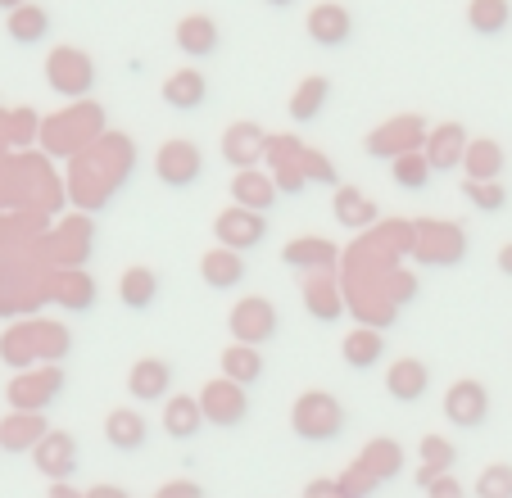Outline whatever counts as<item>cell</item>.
I'll list each match as a JSON object with an SVG mask.
<instances>
[{"instance_id": "cell-29", "label": "cell", "mask_w": 512, "mask_h": 498, "mask_svg": "<svg viewBox=\"0 0 512 498\" xmlns=\"http://www.w3.org/2000/svg\"><path fill=\"white\" fill-rule=\"evenodd\" d=\"M304 308H309L318 322H340V317H345V295H340V286L327 272H313V277L304 281Z\"/></svg>"}, {"instance_id": "cell-27", "label": "cell", "mask_w": 512, "mask_h": 498, "mask_svg": "<svg viewBox=\"0 0 512 498\" xmlns=\"http://www.w3.org/2000/svg\"><path fill=\"white\" fill-rule=\"evenodd\" d=\"M331 213H336V222L340 227H349V231H368V227H377V218H381V209L358 191V186H336Z\"/></svg>"}, {"instance_id": "cell-12", "label": "cell", "mask_w": 512, "mask_h": 498, "mask_svg": "<svg viewBox=\"0 0 512 498\" xmlns=\"http://www.w3.org/2000/svg\"><path fill=\"white\" fill-rule=\"evenodd\" d=\"M173 363L168 358H136L127 372V394L136 403H168L173 399Z\"/></svg>"}, {"instance_id": "cell-20", "label": "cell", "mask_w": 512, "mask_h": 498, "mask_svg": "<svg viewBox=\"0 0 512 498\" xmlns=\"http://www.w3.org/2000/svg\"><path fill=\"white\" fill-rule=\"evenodd\" d=\"M50 435L46 412H10L0 422V453H32Z\"/></svg>"}, {"instance_id": "cell-46", "label": "cell", "mask_w": 512, "mask_h": 498, "mask_svg": "<svg viewBox=\"0 0 512 498\" xmlns=\"http://www.w3.org/2000/svg\"><path fill=\"white\" fill-rule=\"evenodd\" d=\"M499 272H503V277H512V245L499 249Z\"/></svg>"}, {"instance_id": "cell-48", "label": "cell", "mask_w": 512, "mask_h": 498, "mask_svg": "<svg viewBox=\"0 0 512 498\" xmlns=\"http://www.w3.org/2000/svg\"><path fill=\"white\" fill-rule=\"evenodd\" d=\"M23 5H28V0H0V10H5V14H14V10H23Z\"/></svg>"}, {"instance_id": "cell-49", "label": "cell", "mask_w": 512, "mask_h": 498, "mask_svg": "<svg viewBox=\"0 0 512 498\" xmlns=\"http://www.w3.org/2000/svg\"><path fill=\"white\" fill-rule=\"evenodd\" d=\"M263 5H272V10H290L295 0H263Z\"/></svg>"}, {"instance_id": "cell-21", "label": "cell", "mask_w": 512, "mask_h": 498, "mask_svg": "<svg viewBox=\"0 0 512 498\" xmlns=\"http://www.w3.org/2000/svg\"><path fill=\"white\" fill-rule=\"evenodd\" d=\"M277 200H281L277 182H272L268 173H259V168H245V173L232 177V204H241V209L263 213V218H268V213L277 209Z\"/></svg>"}, {"instance_id": "cell-17", "label": "cell", "mask_w": 512, "mask_h": 498, "mask_svg": "<svg viewBox=\"0 0 512 498\" xmlns=\"http://www.w3.org/2000/svg\"><path fill=\"white\" fill-rule=\"evenodd\" d=\"M105 440L118 453H141L150 444V422L141 408H109L105 417Z\"/></svg>"}, {"instance_id": "cell-22", "label": "cell", "mask_w": 512, "mask_h": 498, "mask_svg": "<svg viewBox=\"0 0 512 498\" xmlns=\"http://www.w3.org/2000/svg\"><path fill=\"white\" fill-rule=\"evenodd\" d=\"M340 358H345L349 372H372V367L386 358V336H381V326H354V331L340 340Z\"/></svg>"}, {"instance_id": "cell-11", "label": "cell", "mask_w": 512, "mask_h": 498, "mask_svg": "<svg viewBox=\"0 0 512 498\" xmlns=\"http://www.w3.org/2000/svg\"><path fill=\"white\" fill-rule=\"evenodd\" d=\"M304 32H309V41L322 50H345L349 37H354V14H349L345 5H336V0H322V5L309 10Z\"/></svg>"}, {"instance_id": "cell-8", "label": "cell", "mask_w": 512, "mask_h": 498, "mask_svg": "<svg viewBox=\"0 0 512 498\" xmlns=\"http://www.w3.org/2000/svg\"><path fill=\"white\" fill-rule=\"evenodd\" d=\"M200 408H204V422L209 426L232 431V426H241L245 417H250V390L227 381V376H218V381H209L200 390Z\"/></svg>"}, {"instance_id": "cell-38", "label": "cell", "mask_w": 512, "mask_h": 498, "mask_svg": "<svg viewBox=\"0 0 512 498\" xmlns=\"http://www.w3.org/2000/svg\"><path fill=\"white\" fill-rule=\"evenodd\" d=\"M463 195H467V204L481 209V213L508 209V186L503 182H463Z\"/></svg>"}, {"instance_id": "cell-24", "label": "cell", "mask_w": 512, "mask_h": 498, "mask_svg": "<svg viewBox=\"0 0 512 498\" xmlns=\"http://www.w3.org/2000/svg\"><path fill=\"white\" fill-rule=\"evenodd\" d=\"M177 50L191 59H209L218 55V46H223V32H218V23L209 19V14H186L182 23H177Z\"/></svg>"}, {"instance_id": "cell-44", "label": "cell", "mask_w": 512, "mask_h": 498, "mask_svg": "<svg viewBox=\"0 0 512 498\" xmlns=\"http://www.w3.org/2000/svg\"><path fill=\"white\" fill-rule=\"evenodd\" d=\"M46 498H87V494H78V489L68 485V480H55V485H50V494Z\"/></svg>"}, {"instance_id": "cell-15", "label": "cell", "mask_w": 512, "mask_h": 498, "mask_svg": "<svg viewBox=\"0 0 512 498\" xmlns=\"http://www.w3.org/2000/svg\"><path fill=\"white\" fill-rule=\"evenodd\" d=\"M467 132L458 123H440V127H431L426 132V145H422V154L431 159V168L435 173H454V168H463V154H467Z\"/></svg>"}, {"instance_id": "cell-30", "label": "cell", "mask_w": 512, "mask_h": 498, "mask_svg": "<svg viewBox=\"0 0 512 498\" xmlns=\"http://www.w3.org/2000/svg\"><path fill=\"white\" fill-rule=\"evenodd\" d=\"M218 376H227V381H236V385L250 390V385L263 381V354L250 349V345H227L223 358H218Z\"/></svg>"}, {"instance_id": "cell-10", "label": "cell", "mask_w": 512, "mask_h": 498, "mask_svg": "<svg viewBox=\"0 0 512 498\" xmlns=\"http://www.w3.org/2000/svg\"><path fill=\"white\" fill-rule=\"evenodd\" d=\"M64 394V372L59 367H41V372H19L10 381L14 412H46L50 403Z\"/></svg>"}, {"instance_id": "cell-7", "label": "cell", "mask_w": 512, "mask_h": 498, "mask_svg": "<svg viewBox=\"0 0 512 498\" xmlns=\"http://www.w3.org/2000/svg\"><path fill=\"white\" fill-rule=\"evenodd\" d=\"M426 132H431V127H426L417 114L390 118V123H381L377 132L368 136V154H372V159L395 163V159H404V154H417V150H422V145H426Z\"/></svg>"}, {"instance_id": "cell-41", "label": "cell", "mask_w": 512, "mask_h": 498, "mask_svg": "<svg viewBox=\"0 0 512 498\" xmlns=\"http://www.w3.org/2000/svg\"><path fill=\"white\" fill-rule=\"evenodd\" d=\"M300 168H304V177H309V186L318 182V186H336L340 177H336V163L327 159V154H318V150H309L304 145V154H300Z\"/></svg>"}, {"instance_id": "cell-19", "label": "cell", "mask_w": 512, "mask_h": 498, "mask_svg": "<svg viewBox=\"0 0 512 498\" xmlns=\"http://www.w3.org/2000/svg\"><path fill=\"white\" fill-rule=\"evenodd\" d=\"M159 96H164V105L177 109V114H195V109H204V100H209V82H204L200 68H177V73H168Z\"/></svg>"}, {"instance_id": "cell-3", "label": "cell", "mask_w": 512, "mask_h": 498, "mask_svg": "<svg viewBox=\"0 0 512 498\" xmlns=\"http://www.w3.org/2000/svg\"><path fill=\"white\" fill-rule=\"evenodd\" d=\"M46 82L55 96L64 100H82L96 91V59L78 46H55L46 59Z\"/></svg>"}, {"instance_id": "cell-39", "label": "cell", "mask_w": 512, "mask_h": 498, "mask_svg": "<svg viewBox=\"0 0 512 498\" xmlns=\"http://www.w3.org/2000/svg\"><path fill=\"white\" fill-rule=\"evenodd\" d=\"M476 498H512V467L508 462H490L481 471V480L472 485Z\"/></svg>"}, {"instance_id": "cell-14", "label": "cell", "mask_w": 512, "mask_h": 498, "mask_svg": "<svg viewBox=\"0 0 512 498\" xmlns=\"http://www.w3.org/2000/svg\"><path fill=\"white\" fill-rule=\"evenodd\" d=\"M32 462H37V471L55 485V480H68L73 471H78V440L68 431H50L46 440L32 449Z\"/></svg>"}, {"instance_id": "cell-37", "label": "cell", "mask_w": 512, "mask_h": 498, "mask_svg": "<svg viewBox=\"0 0 512 498\" xmlns=\"http://www.w3.org/2000/svg\"><path fill=\"white\" fill-rule=\"evenodd\" d=\"M55 304H64V308H91L96 304V281L87 277V272H64V277L55 281Z\"/></svg>"}, {"instance_id": "cell-13", "label": "cell", "mask_w": 512, "mask_h": 498, "mask_svg": "<svg viewBox=\"0 0 512 498\" xmlns=\"http://www.w3.org/2000/svg\"><path fill=\"white\" fill-rule=\"evenodd\" d=\"M268 141H272V136L263 132L259 123H232L223 132V159L232 163L236 173H245V168H259V159L268 154Z\"/></svg>"}, {"instance_id": "cell-16", "label": "cell", "mask_w": 512, "mask_h": 498, "mask_svg": "<svg viewBox=\"0 0 512 498\" xmlns=\"http://www.w3.org/2000/svg\"><path fill=\"white\" fill-rule=\"evenodd\" d=\"M336 259H340V249L322 236H300V240H286V245H281V263L295 272H309V277L313 272H331Z\"/></svg>"}, {"instance_id": "cell-45", "label": "cell", "mask_w": 512, "mask_h": 498, "mask_svg": "<svg viewBox=\"0 0 512 498\" xmlns=\"http://www.w3.org/2000/svg\"><path fill=\"white\" fill-rule=\"evenodd\" d=\"M159 498H200V489H195V485H168Z\"/></svg>"}, {"instance_id": "cell-36", "label": "cell", "mask_w": 512, "mask_h": 498, "mask_svg": "<svg viewBox=\"0 0 512 498\" xmlns=\"http://www.w3.org/2000/svg\"><path fill=\"white\" fill-rule=\"evenodd\" d=\"M390 177H395V186H399V191H408V195H422L426 186H431L435 168H431V159H426V154L417 150V154H404V159H395V163H390Z\"/></svg>"}, {"instance_id": "cell-32", "label": "cell", "mask_w": 512, "mask_h": 498, "mask_svg": "<svg viewBox=\"0 0 512 498\" xmlns=\"http://www.w3.org/2000/svg\"><path fill=\"white\" fill-rule=\"evenodd\" d=\"M458 462V449L445 440V435H426L422 440V467H417V485L431 489L440 476H449Z\"/></svg>"}, {"instance_id": "cell-1", "label": "cell", "mask_w": 512, "mask_h": 498, "mask_svg": "<svg viewBox=\"0 0 512 498\" xmlns=\"http://www.w3.org/2000/svg\"><path fill=\"white\" fill-rule=\"evenodd\" d=\"M345 426L349 417L331 390H304L295 399V408H290V431L300 435L304 444H331L345 435Z\"/></svg>"}, {"instance_id": "cell-42", "label": "cell", "mask_w": 512, "mask_h": 498, "mask_svg": "<svg viewBox=\"0 0 512 498\" xmlns=\"http://www.w3.org/2000/svg\"><path fill=\"white\" fill-rule=\"evenodd\" d=\"M426 498H472V494H467V489L458 485L454 476H440L431 489H426Z\"/></svg>"}, {"instance_id": "cell-25", "label": "cell", "mask_w": 512, "mask_h": 498, "mask_svg": "<svg viewBox=\"0 0 512 498\" xmlns=\"http://www.w3.org/2000/svg\"><path fill=\"white\" fill-rule=\"evenodd\" d=\"M204 408H200V394H173L164 403V435L168 440H195L204 431Z\"/></svg>"}, {"instance_id": "cell-35", "label": "cell", "mask_w": 512, "mask_h": 498, "mask_svg": "<svg viewBox=\"0 0 512 498\" xmlns=\"http://www.w3.org/2000/svg\"><path fill=\"white\" fill-rule=\"evenodd\" d=\"M358 467H363L381 485V480L399 476V467H404V453H399L395 440H372L368 449H363V458H358Z\"/></svg>"}, {"instance_id": "cell-43", "label": "cell", "mask_w": 512, "mask_h": 498, "mask_svg": "<svg viewBox=\"0 0 512 498\" xmlns=\"http://www.w3.org/2000/svg\"><path fill=\"white\" fill-rule=\"evenodd\" d=\"M300 498H345V489H340V480H309Z\"/></svg>"}, {"instance_id": "cell-6", "label": "cell", "mask_w": 512, "mask_h": 498, "mask_svg": "<svg viewBox=\"0 0 512 498\" xmlns=\"http://www.w3.org/2000/svg\"><path fill=\"white\" fill-rule=\"evenodd\" d=\"M440 412H445V422L458 426V431H481L490 422V390H485V381H472V376L454 381L445 390Z\"/></svg>"}, {"instance_id": "cell-9", "label": "cell", "mask_w": 512, "mask_h": 498, "mask_svg": "<svg viewBox=\"0 0 512 498\" xmlns=\"http://www.w3.org/2000/svg\"><path fill=\"white\" fill-rule=\"evenodd\" d=\"M213 240H218L223 249H236V254H250L254 245L268 240V218L241 209V204H232V209H223L218 218H213Z\"/></svg>"}, {"instance_id": "cell-26", "label": "cell", "mask_w": 512, "mask_h": 498, "mask_svg": "<svg viewBox=\"0 0 512 498\" xmlns=\"http://www.w3.org/2000/svg\"><path fill=\"white\" fill-rule=\"evenodd\" d=\"M503 163H508L503 145L494 141V136H476V141L467 145V154H463V173H467V182H499Z\"/></svg>"}, {"instance_id": "cell-47", "label": "cell", "mask_w": 512, "mask_h": 498, "mask_svg": "<svg viewBox=\"0 0 512 498\" xmlns=\"http://www.w3.org/2000/svg\"><path fill=\"white\" fill-rule=\"evenodd\" d=\"M87 498H127V494H123V489H91Z\"/></svg>"}, {"instance_id": "cell-31", "label": "cell", "mask_w": 512, "mask_h": 498, "mask_svg": "<svg viewBox=\"0 0 512 498\" xmlns=\"http://www.w3.org/2000/svg\"><path fill=\"white\" fill-rule=\"evenodd\" d=\"M5 32H10L14 46H41V41L50 37V14L41 10V5H23V10L5 14Z\"/></svg>"}, {"instance_id": "cell-18", "label": "cell", "mask_w": 512, "mask_h": 498, "mask_svg": "<svg viewBox=\"0 0 512 498\" xmlns=\"http://www.w3.org/2000/svg\"><path fill=\"white\" fill-rule=\"evenodd\" d=\"M431 390V367L422 358H395L386 372V394L395 403H422Z\"/></svg>"}, {"instance_id": "cell-4", "label": "cell", "mask_w": 512, "mask_h": 498, "mask_svg": "<svg viewBox=\"0 0 512 498\" xmlns=\"http://www.w3.org/2000/svg\"><path fill=\"white\" fill-rule=\"evenodd\" d=\"M413 254L422 263H431V268H458L467 254V236L458 222H417Z\"/></svg>"}, {"instance_id": "cell-23", "label": "cell", "mask_w": 512, "mask_h": 498, "mask_svg": "<svg viewBox=\"0 0 512 498\" xmlns=\"http://www.w3.org/2000/svg\"><path fill=\"white\" fill-rule=\"evenodd\" d=\"M245 272H250L245 254H236V249H223V245H213L209 254L200 259V281L209 290H236L245 281Z\"/></svg>"}, {"instance_id": "cell-40", "label": "cell", "mask_w": 512, "mask_h": 498, "mask_svg": "<svg viewBox=\"0 0 512 498\" xmlns=\"http://www.w3.org/2000/svg\"><path fill=\"white\" fill-rule=\"evenodd\" d=\"M0 354H5V363L10 367H28V363H37V331L32 326H23V331H10V340L0 345Z\"/></svg>"}, {"instance_id": "cell-5", "label": "cell", "mask_w": 512, "mask_h": 498, "mask_svg": "<svg viewBox=\"0 0 512 498\" xmlns=\"http://www.w3.org/2000/svg\"><path fill=\"white\" fill-rule=\"evenodd\" d=\"M155 177L168 186V191H191L195 182L204 177V154L195 141H182V136H173V141L159 145L155 154Z\"/></svg>"}, {"instance_id": "cell-2", "label": "cell", "mask_w": 512, "mask_h": 498, "mask_svg": "<svg viewBox=\"0 0 512 498\" xmlns=\"http://www.w3.org/2000/svg\"><path fill=\"white\" fill-rule=\"evenodd\" d=\"M227 331H232V345L263 349L268 340H277L281 313H277V304H272V299L245 295V299H236L232 313H227Z\"/></svg>"}, {"instance_id": "cell-34", "label": "cell", "mask_w": 512, "mask_h": 498, "mask_svg": "<svg viewBox=\"0 0 512 498\" xmlns=\"http://www.w3.org/2000/svg\"><path fill=\"white\" fill-rule=\"evenodd\" d=\"M467 28L476 37H499V32L512 28V5L508 0H472L467 5Z\"/></svg>"}, {"instance_id": "cell-28", "label": "cell", "mask_w": 512, "mask_h": 498, "mask_svg": "<svg viewBox=\"0 0 512 498\" xmlns=\"http://www.w3.org/2000/svg\"><path fill=\"white\" fill-rule=\"evenodd\" d=\"M159 286H164L159 272L136 263V268H127L123 277H118V299H123V308H132V313H145V308H155Z\"/></svg>"}, {"instance_id": "cell-33", "label": "cell", "mask_w": 512, "mask_h": 498, "mask_svg": "<svg viewBox=\"0 0 512 498\" xmlns=\"http://www.w3.org/2000/svg\"><path fill=\"white\" fill-rule=\"evenodd\" d=\"M327 100H331V82L322 73H313V77H304L300 87H295V96H290V118L295 123H313V118L327 109Z\"/></svg>"}]
</instances>
